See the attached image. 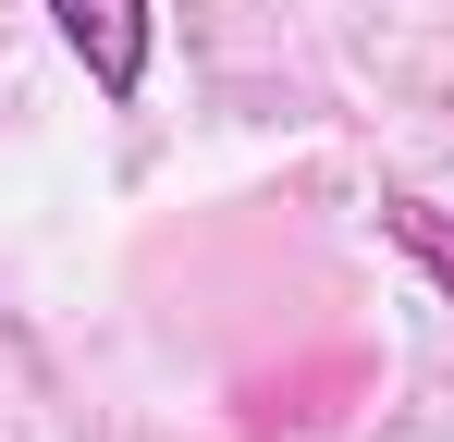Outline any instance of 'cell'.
<instances>
[{"instance_id": "cell-1", "label": "cell", "mask_w": 454, "mask_h": 442, "mask_svg": "<svg viewBox=\"0 0 454 442\" xmlns=\"http://www.w3.org/2000/svg\"><path fill=\"white\" fill-rule=\"evenodd\" d=\"M50 12V37L86 62V86L123 111V99H148V62H160V12L148 0H37Z\"/></svg>"}, {"instance_id": "cell-2", "label": "cell", "mask_w": 454, "mask_h": 442, "mask_svg": "<svg viewBox=\"0 0 454 442\" xmlns=\"http://www.w3.org/2000/svg\"><path fill=\"white\" fill-rule=\"evenodd\" d=\"M380 233H393V246L454 295V209H430V197H405V185H393V197H380Z\"/></svg>"}]
</instances>
